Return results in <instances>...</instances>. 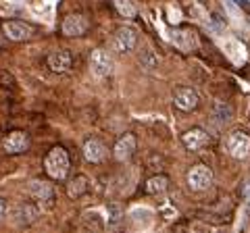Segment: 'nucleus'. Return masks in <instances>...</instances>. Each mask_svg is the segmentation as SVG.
I'll return each mask as SVG.
<instances>
[{"label": "nucleus", "mask_w": 250, "mask_h": 233, "mask_svg": "<svg viewBox=\"0 0 250 233\" xmlns=\"http://www.w3.org/2000/svg\"><path fill=\"white\" fill-rule=\"evenodd\" d=\"M88 187H90V179L86 175H78V177L71 179V183L67 186V194H69V198H79L88 192Z\"/></svg>", "instance_id": "obj_17"}, {"label": "nucleus", "mask_w": 250, "mask_h": 233, "mask_svg": "<svg viewBox=\"0 0 250 233\" xmlns=\"http://www.w3.org/2000/svg\"><path fill=\"white\" fill-rule=\"evenodd\" d=\"M46 62H48V69H50L52 73H67L73 65V56L67 50H57V52L48 54Z\"/></svg>", "instance_id": "obj_15"}, {"label": "nucleus", "mask_w": 250, "mask_h": 233, "mask_svg": "<svg viewBox=\"0 0 250 233\" xmlns=\"http://www.w3.org/2000/svg\"><path fill=\"white\" fill-rule=\"evenodd\" d=\"M2 31H4V36L9 40H13V42H23L27 38H31L33 27L23 23V21H4Z\"/></svg>", "instance_id": "obj_11"}, {"label": "nucleus", "mask_w": 250, "mask_h": 233, "mask_svg": "<svg viewBox=\"0 0 250 233\" xmlns=\"http://www.w3.org/2000/svg\"><path fill=\"white\" fill-rule=\"evenodd\" d=\"M83 158L92 165H98L107 158V146L102 144V140L98 138H88L86 144H83Z\"/></svg>", "instance_id": "obj_13"}, {"label": "nucleus", "mask_w": 250, "mask_h": 233, "mask_svg": "<svg viewBox=\"0 0 250 233\" xmlns=\"http://www.w3.org/2000/svg\"><path fill=\"white\" fill-rule=\"evenodd\" d=\"M44 167H46V173L48 177L52 179H65L67 173H69V154L62 146H54L50 152L46 154V160H44Z\"/></svg>", "instance_id": "obj_1"}, {"label": "nucleus", "mask_w": 250, "mask_h": 233, "mask_svg": "<svg viewBox=\"0 0 250 233\" xmlns=\"http://www.w3.org/2000/svg\"><path fill=\"white\" fill-rule=\"evenodd\" d=\"M27 194L38 202H50L54 198V189H52L50 183L44 181V179H31L27 183Z\"/></svg>", "instance_id": "obj_14"}, {"label": "nucleus", "mask_w": 250, "mask_h": 233, "mask_svg": "<svg viewBox=\"0 0 250 233\" xmlns=\"http://www.w3.org/2000/svg\"><path fill=\"white\" fill-rule=\"evenodd\" d=\"M173 104H175L179 110L190 112L200 104V96L194 88H177L173 92Z\"/></svg>", "instance_id": "obj_8"}, {"label": "nucleus", "mask_w": 250, "mask_h": 233, "mask_svg": "<svg viewBox=\"0 0 250 233\" xmlns=\"http://www.w3.org/2000/svg\"><path fill=\"white\" fill-rule=\"evenodd\" d=\"M88 27H90V23H88L86 15H81V13H69V15L62 19L61 31L65 33L67 38H79L88 31Z\"/></svg>", "instance_id": "obj_7"}, {"label": "nucleus", "mask_w": 250, "mask_h": 233, "mask_svg": "<svg viewBox=\"0 0 250 233\" xmlns=\"http://www.w3.org/2000/svg\"><path fill=\"white\" fill-rule=\"evenodd\" d=\"M2 148L6 154H21L30 148V136L25 131H11L9 136L4 138Z\"/></svg>", "instance_id": "obj_12"}, {"label": "nucleus", "mask_w": 250, "mask_h": 233, "mask_svg": "<svg viewBox=\"0 0 250 233\" xmlns=\"http://www.w3.org/2000/svg\"><path fill=\"white\" fill-rule=\"evenodd\" d=\"M182 144L186 150L198 152L208 144V133L204 129H200V127H192V129H188L182 136Z\"/></svg>", "instance_id": "obj_9"}, {"label": "nucleus", "mask_w": 250, "mask_h": 233, "mask_svg": "<svg viewBox=\"0 0 250 233\" xmlns=\"http://www.w3.org/2000/svg\"><path fill=\"white\" fill-rule=\"evenodd\" d=\"M173 44L182 50H192L196 46V33L192 30H175L173 31Z\"/></svg>", "instance_id": "obj_16"}, {"label": "nucleus", "mask_w": 250, "mask_h": 233, "mask_svg": "<svg viewBox=\"0 0 250 233\" xmlns=\"http://www.w3.org/2000/svg\"><path fill=\"white\" fill-rule=\"evenodd\" d=\"M115 69V62H113V56H110L104 48H96L90 54V71H92L94 77H109Z\"/></svg>", "instance_id": "obj_3"}, {"label": "nucleus", "mask_w": 250, "mask_h": 233, "mask_svg": "<svg viewBox=\"0 0 250 233\" xmlns=\"http://www.w3.org/2000/svg\"><path fill=\"white\" fill-rule=\"evenodd\" d=\"M136 136L134 133H125V136H121L119 140H117V144L113 148V156L115 160H119V162H125V160H129L131 156H134V152H136Z\"/></svg>", "instance_id": "obj_10"}, {"label": "nucleus", "mask_w": 250, "mask_h": 233, "mask_svg": "<svg viewBox=\"0 0 250 233\" xmlns=\"http://www.w3.org/2000/svg\"><path fill=\"white\" fill-rule=\"evenodd\" d=\"M110 2L115 4V9H117V13H119L121 17H125V19H134L136 17L134 0H110Z\"/></svg>", "instance_id": "obj_20"}, {"label": "nucleus", "mask_w": 250, "mask_h": 233, "mask_svg": "<svg viewBox=\"0 0 250 233\" xmlns=\"http://www.w3.org/2000/svg\"><path fill=\"white\" fill-rule=\"evenodd\" d=\"M146 192L156 196V194H163L167 187H169V177L167 175H155V177H150L148 181H146Z\"/></svg>", "instance_id": "obj_18"}, {"label": "nucleus", "mask_w": 250, "mask_h": 233, "mask_svg": "<svg viewBox=\"0 0 250 233\" xmlns=\"http://www.w3.org/2000/svg\"><path fill=\"white\" fill-rule=\"evenodd\" d=\"M140 62H142V67H144V69L152 71V69H156V67H158V56L152 52L150 48H146V50L142 52V56H140Z\"/></svg>", "instance_id": "obj_21"}, {"label": "nucleus", "mask_w": 250, "mask_h": 233, "mask_svg": "<svg viewBox=\"0 0 250 233\" xmlns=\"http://www.w3.org/2000/svg\"><path fill=\"white\" fill-rule=\"evenodd\" d=\"M107 215H109V223H110V225L119 223L121 218H123V208H121V204H119V202H110L109 206H107Z\"/></svg>", "instance_id": "obj_22"}, {"label": "nucleus", "mask_w": 250, "mask_h": 233, "mask_svg": "<svg viewBox=\"0 0 250 233\" xmlns=\"http://www.w3.org/2000/svg\"><path fill=\"white\" fill-rule=\"evenodd\" d=\"M6 215H9V204H6L4 198H0V223L6 218Z\"/></svg>", "instance_id": "obj_23"}, {"label": "nucleus", "mask_w": 250, "mask_h": 233, "mask_svg": "<svg viewBox=\"0 0 250 233\" xmlns=\"http://www.w3.org/2000/svg\"><path fill=\"white\" fill-rule=\"evenodd\" d=\"M138 44V31L134 27H119L113 36V48L119 54H129Z\"/></svg>", "instance_id": "obj_6"}, {"label": "nucleus", "mask_w": 250, "mask_h": 233, "mask_svg": "<svg viewBox=\"0 0 250 233\" xmlns=\"http://www.w3.org/2000/svg\"><path fill=\"white\" fill-rule=\"evenodd\" d=\"M213 183V171L206 165H194L188 171V186L194 192H204Z\"/></svg>", "instance_id": "obj_5"}, {"label": "nucleus", "mask_w": 250, "mask_h": 233, "mask_svg": "<svg viewBox=\"0 0 250 233\" xmlns=\"http://www.w3.org/2000/svg\"><path fill=\"white\" fill-rule=\"evenodd\" d=\"M225 148H227L229 156H234L238 160L246 158L250 152V136L242 129H234L225 140Z\"/></svg>", "instance_id": "obj_2"}, {"label": "nucleus", "mask_w": 250, "mask_h": 233, "mask_svg": "<svg viewBox=\"0 0 250 233\" xmlns=\"http://www.w3.org/2000/svg\"><path fill=\"white\" fill-rule=\"evenodd\" d=\"M9 213H11L13 223L19 225V227H25V225H31L40 218V206H36V204H31V202H19Z\"/></svg>", "instance_id": "obj_4"}, {"label": "nucleus", "mask_w": 250, "mask_h": 233, "mask_svg": "<svg viewBox=\"0 0 250 233\" xmlns=\"http://www.w3.org/2000/svg\"><path fill=\"white\" fill-rule=\"evenodd\" d=\"M232 117H234V110H232L229 104H225V102H215V107H213V119L219 125L229 123V121H232Z\"/></svg>", "instance_id": "obj_19"}, {"label": "nucleus", "mask_w": 250, "mask_h": 233, "mask_svg": "<svg viewBox=\"0 0 250 233\" xmlns=\"http://www.w3.org/2000/svg\"><path fill=\"white\" fill-rule=\"evenodd\" d=\"M234 2H238V6H242V9H248V0H234Z\"/></svg>", "instance_id": "obj_24"}]
</instances>
